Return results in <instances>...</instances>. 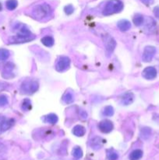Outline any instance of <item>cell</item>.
<instances>
[{"label":"cell","mask_w":159,"mask_h":160,"mask_svg":"<svg viewBox=\"0 0 159 160\" xmlns=\"http://www.w3.org/2000/svg\"><path fill=\"white\" fill-rule=\"evenodd\" d=\"M35 36L31 33V31L26 28L23 27L20 29V33L15 36H12L10 38L9 41L10 43L13 44H20V43H26V42H31V41L34 40Z\"/></svg>","instance_id":"obj_1"},{"label":"cell","mask_w":159,"mask_h":160,"mask_svg":"<svg viewBox=\"0 0 159 160\" xmlns=\"http://www.w3.org/2000/svg\"><path fill=\"white\" fill-rule=\"evenodd\" d=\"M51 12V6L46 3H43V4H39L34 6L32 10V16L37 20H41L49 16Z\"/></svg>","instance_id":"obj_2"},{"label":"cell","mask_w":159,"mask_h":160,"mask_svg":"<svg viewBox=\"0 0 159 160\" xmlns=\"http://www.w3.org/2000/svg\"><path fill=\"white\" fill-rule=\"evenodd\" d=\"M123 9V2L121 0H109L103 10V14L104 16L112 15L121 12Z\"/></svg>","instance_id":"obj_3"},{"label":"cell","mask_w":159,"mask_h":160,"mask_svg":"<svg viewBox=\"0 0 159 160\" xmlns=\"http://www.w3.org/2000/svg\"><path fill=\"white\" fill-rule=\"evenodd\" d=\"M39 84L36 81H26L22 83L20 86V91L22 93L26 95H31L37 91Z\"/></svg>","instance_id":"obj_4"},{"label":"cell","mask_w":159,"mask_h":160,"mask_svg":"<svg viewBox=\"0 0 159 160\" xmlns=\"http://www.w3.org/2000/svg\"><path fill=\"white\" fill-rule=\"evenodd\" d=\"M70 66V59L67 56H61L55 65V69L59 72H63L69 69Z\"/></svg>","instance_id":"obj_5"},{"label":"cell","mask_w":159,"mask_h":160,"mask_svg":"<svg viewBox=\"0 0 159 160\" xmlns=\"http://www.w3.org/2000/svg\"><path fill=\"white\" fill-rule=\"evenodd\" d=\"M103 40H104L106 51L110 53L112 52L115 48V46H116V42H115V39L109 34H105L103 37Z\"/></svg>","instance_id":"obj_6"},{"label":"cell","mask_w":159,"mask_h":160,"mask_svg":"<svg viewBox=\"0 0 159 160\" xmlns=\"http://www.w3.org/2000/svg\"><path fill=\"white\" fill-rule=\"evenodd\" d=\"M98 128L102 133L108 134V133H110L113 130L114 125L110 120H104L100 122L99 124H98Z\"/></svg>","instance_id":"obj_7"},{"label":"cell","mask_w":159,"mask_h":160,"mask_svg":"<svg viewBox=\"0 0 159 160\" xmlns=\"http://www.w3.org/2000/svg\"><path fill=\"white\" fill-rule=\"evenodd\" d=\"M156 52V48L153 46H147L143 51L142 59L144 62H150Z\"/></svg>","instance_id":"obj_8"},{"label":"cell","mask_w":159,"mask_h":160,"mask_svg":"<svg viewBox=\"0 0 159 160\" xmlns=\"http://www.w3.org/2000/svg\"><path fill=\"white\" fill-rule=\"evenodd\" d=\"M143 77L147 80H153L157 77V70L154 67H148L143 71Z\"/></svg>","instance_id":"obj_9"},{"label":"cell","mask_w":159,"mask_h":160,"mask_svg":"<svg viewBox=\"0 0 159 160\" xmlns=\"http://www.w3.org/2000/svg\"><path fill=\"white\" fill-rule=\"evenodd\" d=\"M134 101V95L132 92H126L121 98V103L124 106H129Z\"/></svg>","instance_id":"obj_10"},{"label":"cell","mask_w":159,"mask_h":160,"mask_svg":"<svg viewBox=\"0 0 159 160\" xmlns=\"http://www.w3.org/2000/svg\"><path fill=\"white\" fill-rule=\"evenodd\" d=\"M104 140L99 137H96L93 138L90 142V146L93 148L94 149H99L102 147L103 144H104Z\"/></svg>","instance_id":"obj_11"},{"label":"cell","mask_w":159,"mask_h":160,"mask_svg":"<svg viewBox=\"0 0 159 160\" xmlns=\"http://www.w3.org/2000/svg\"><path fill=\"white\" fill-rule=\"evenodd\" d=\"M117 26H118V28H119L120 31H128V30H129V28H131V23L130 22L128 21V20H122L118 22Z\"/></svg>","instance_id":"obj_12"},{"label":"cell","mask_w":159,"mask_h":160,"mask_svg":"<svg viewBox=\"0 0 159 160\" xmlns=\"http://www.w3.org/2000/svg\"><path fill=\"white\" fill-rule=\"evenodd\" d=\"M86 129L84 127L81 126V125H76L73 128V134L74 135L77 136V137H82L85 134Z\"/></svg>","instance_id":"obj_13"},{"label":"cell","mask_w":159,"mask_h":160,"mask_svg":"<svg viewBox=\"0 0 159 160\" xmlns=\"http://www.w3.org/2000/svg\"><path fill=\"white\" fill-rule=\"evenodd\" d=\"M41 42L42 44H43L44 45H45L46 47L53 46V45H54L55 43V40L54 38H53V37H51V36H48V35L45 36L44 38H42Z\"/></svg>","instance_id":"obj_14"},{"label":"cell","mask_w":159,"mask_h":160,"mask_svg":"<svg viewBox=\"0 0 159 160\" xmlns=\"http://www.w3.org/2000/svg\"><path fill=\"white\" fill-rule=\"evenodd\" d=\"M15 121H14L13 119H9V120H6V121L2 122L1 124V131H6L7 130H9L12 125L14 124Z\"/></svg>","instance_id":"obj_15"},{"label":"cell","mask_w":159,"mask_h":160,"mask_svg":"<svg viewBox=\"0 0 159 160\" xmlns=\"http://www.w3.org/2000/svg\"><path fill=\"white\" fill-rule=\"evenodd\" d=\"M143 156V152L140 149H137L132 151L129 155V159L130 160H139Z\"/></svg>","instance_id":"obj_16"},{"label":"cell","mask_w":159,"mask_h":160,"mask_svg":"<svg viewBox=\"0 0 159 160\" xmlns=\"http://www.w3.org/2000/svg\"><path fill=\"white\" fill-rule=\"evenodd\" d=\"M45 122L48 123H51V124H55L58 122V117L54 113L48 114V116L45 117Z\"/></svg>","instance_id":"obj_17"},{"label":"cell","mask_w":159,"mask_h":160,"mask_svg":"<svg viewBox=\"0 0 159 160\" xmlns=\"http://www.w3.org/2000/svg\"><path fill=\"white\" fill-rule=\"evenodd\" d=\"M132 21H133V23L136 26H141L143 23V22H144V18H143V17L141 14H136L134 16Z\"/></svg>","instance_id":"obj_18"},{"label":"cell","mask_w":159,"mask_h":160,"mask_svg":"<svg viewBox=\"0 0 159 160\" xmlns=\"http://www.w3.org/2000/svg\"><path fill=\"white\" fill-rule=\"evenodd\" d=\"M74 100L73 98V94L70 93V92H65V94L62 96V101L65 103V104H70L72 103Z\"/></svg>","instance_id":"obj_19"},{"label":"cell","mask_w":159,"mask_h":160,"mask_svg":"<svg viewBox=\"0 0 159 160\" xmlns=\"http://www.w3.org/2000/svg\"><path fill=\"white\" fill-rule=\"evenodd\" d=\"M18 6L17 0H7L6 2V6L9 10H14Z\"/></svg>","instance_id":"obj_20"},{"label":"cell","mask_w":159,"mask_h":160,"mask_svg":"<svg viewBox=\"0 0 159 160\" xmlns=\"http://www.w3.org/2000/svg\"><path fill=\"white\" fill-rule=\"evenodd\" d=\"M31 100L28 99V98H26L22 102V106H21V109H23V111H29L31 110Z\"/></svg>","instance_id":"obj_21"},{"label":"cell","mask_w":159,"mask_h":160,"mask_svg":"<svg viewBox=\"0 0 159 160\" xmlns=\"http://www.w3.org/2000/svg\"><path fill=\"white\" fill-rule=\"evenodd\" d=\"M9 57V52L6 48H0V61H5Z\"/></svg>","instance_id":"obj_22"},{"label":"cell","mask_w":159,"mask_h":160,"mask_svg":"<svg viewBox=\"0 0 159 160\" xmlns=\"http://www.w3.org/2000/svg\"><path fill=\"white\" fill-rule=\"evenodd\" d=\"M73 157L76 158V159H79L82 158L83 156V151L80 147H76L73 150Z\"/></svg>","instance_id":"obj_23"},{"label":"cell","mask_w":159,"mask_h":160,"mask_svg":"<svg viewBox=\"0 0 159 160\" xmlns=\"http://www.w3.org/2000/svg\"><path fill=\"white\" fill-rule=\"evenodd\" d=\"M103 114H104L105 117H112V116H113V114H114L113 107L111 106H107L104 109Z\"/></svg>","instance_id":"obj_24"},{"label":"cell","mask_w":159,"mask_h":160,"mask_svg":"<svg viewBox=\"0 0 159 160\" xmlns=\"http://www.w3.org/2000/svg\"><path fill=\"white\" fill-rule=\"evenodd\" d=\"M151 130L148 128H144L142 129L141 131V137L143 138L147 139L150 137L151 135Z\"/></svg>","instance_id":"obj_25"},{"label":"cell","mask_w":159,"mask_h":160,"mask_svg":"<svg viewBox=\"0 0 159 160\" xmlns=\"http://www.w3.org/2000/svg\"><path fill=\"white\" fill-rule=\"evenodd\" d=\"M108 160H116L118 158V155L114 151H108L107 153Z\"/></svg>","instance_id":"obj_26"},{"label":"cell","mask_w":159,"mask_h":160,"mask_svg":"<svg viewBox=\"0 0 159 160\" xmlns=\"http://www.w3.org/2000/svg\"><path fill=\"white\" fill-rule=\"evenodd\" d=\"M8 104V97L5 95H0V106H4Z\"/></svg>","instance_id":"obj_27"},{"label":"cell","mask_w":159,"mask_h":160,"mask_svg":"<svg viewBox=\"0 0 159 160\" xmlns=\"http://www.w3.org/2000/svg\"><path fill=\"white\" fill-rule=\"evenodd\" d=\"M64 11H65V14L70 15V14L73 13V11H74V8H73V6H72V5H67V6H65V7H64Z\"/></svg>","instance_id":"obj_28"},{"label":"cell","mask_w":159,"mask_h":160,"mask_svg":"<svg viewBox=\"0 0 159 160\" xmlns=\"http://www.w3.org/2000/svg\"><path fill=\"white\" fill-rule=\"evenodd\" d=\"M6 147L3 144L0 143V156H2L3 155L6 154Z\"/></svg>","instance_id":"obj_29"},{"label":"cell","mask_w":159,"mask_h":160,"mask_svg":"<svg viewBox=\"0 0 159 160\" xmlns=\"http://www.w3.org/2000/svg\"><path fill=\"white\" fill-rule=\"evenodd\" d=\"M80 117L82 119H87V112L84 110L80 111Z\"/></svg>","instance_id":"obj_30"},{"label":"cell","mask_w":159,"mask_h":160,"mask_svg":"<svg viewBox=\"0 0 159 160\" xmlns=\"http://www.w3.org/2000/svg\"><path fill=\"white\" fill-rule=\"evenodd\" d=\"M154 13L157 19H159V6H156L154 9Z\"/></svg>","instance_id":"obj_31"},{"label":"cell","mask_w":159,"mask_h":160,"mask_svg":"<svg viewBox=\"0 0 159 160\" xmlns=\"http://www.w3.org/2000/svg\"><path fill=\"white\" fill-rule=\"evenodd\" d=\"M141 2L147 6H150L154 2V0H141Z\"/></svg>","instance_id":"obj_32"},{"label":"cell","mask_w":159,"mask_h":160,"mask_svg":"<svg viewBox=\"0 0 159 160\" xmlns=\"http://www.w3.org/2000/svg\"><path fill=\"white\" fill-rule=\"evenodd\" d=\"M0 10H2V5H1V3H0Z\"/></svg>","instance_id":"obj_33"}]
</instances>
